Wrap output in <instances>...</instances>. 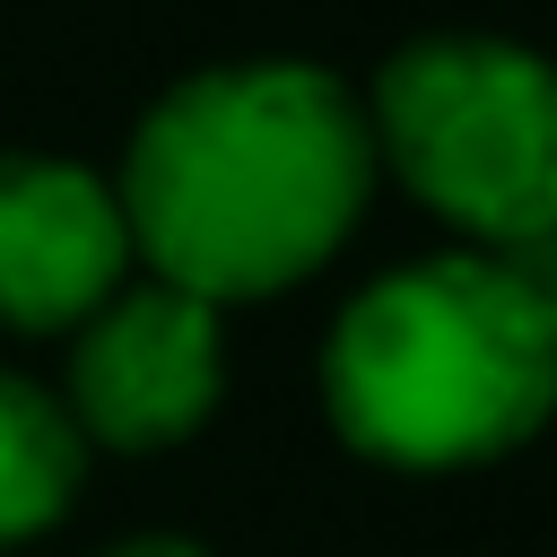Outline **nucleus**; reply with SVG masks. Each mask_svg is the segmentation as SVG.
<instances>
[{
	"label": "nucleus",
	"mask_w": 557,
	"mask_h": 557,
	"mask_svg": "<svg viewBox=\"0 0 557 557\" xmlns=\"http://www.w3.org/2000/svg\"><path fill=\"white\" fill-rule=\"evenodd\" d=\"M374 165L479 252L557 235V61L513 35H418L366 96Z\"/></svg>",
	"instance_id": "3"
},
{
	"label": "nucleus",
	"mask_w": 557,
	"mask_h": 557,
	"mask_svg": "<svg viewBox=\"0 0 557 557\" xmlns=\"http://www.w3.org/2000/svg\"><path fill=\"white\" fill-rule=\"evenodd\" d=\"M78 470H87V444H78L70 409L44 383L0 366V548L52 531L78 496Z\"/></svg>",
	"instance_id": "6"
},
{
	"label": "nucleus",
	"mask_w": 557,
	"mask_h": 557,
	"mask_svg": "<svg viewBox=\"0 0 557 557\" xmlns=\"http://www.w3.org/2000/svg\"><path fill=\"white\" fill-rule=\"evenodd\" d=\"M104 557H209L200 540H174V531H148V540H122V548H104Z\"/></svg>",
	"instance_id": "7"
},
{
	"label": "nucleus",
	"mask_w": 557,
	"mask_h": 557,
	"mask_svg": "<svg viewBox=\"0 0 557 557\" xmlns=\"http://www.w3.org/2000/svg\"><path fill=\"white\" fill-rule=\"evenodd\" d=\"M226 392V331L209 296H183L165 278L113 287L70 331V426L78 444L157 453L200 435V418Z\"/></svg>",
	"instance_id": "4"
},
{
	"label": "nucleus",
	"mask_w": 557,
	"mask_h": 557,
	"mask_svg": "<svg viewBox=\"0 0 557 557\" xmlns=\"http://www.w3.org/2000/svg\"><path fill=\"white\" fill-rule=\"evenodd\" d=\"M131 270L104 174L70 157H0V331H78Z\"/></svg>",
	"instance_id": "5"
},
{
	"label": "nucleus",
	"mask_w": 557,
	"mask_h": 557,
	"mask_svg": "<svg viewBox=\"0 0 557 557\" xmlns=\"http://www.w3.org/2000/svg\"><path fill=\"white\" fill-rule=\"evenodd\" d=\"M322 409L383 470L505 461L557 418V296L479 244L400 261L339 305Z\"/></svg>",
	"instance_id": "2"
},
{
	"label": "nucleus",
	"mask_w": 557,
	"mask_h": 557,
	"mask_svg": "<svg viewBox=\"0 0 557 557\" xmlns=\"http://www.w3.org/2000/svg\"><path fill=\"white\" fill-rule=\"evenodd\" d=\"M366 104L313 61H218L148 104L122 148V226L131 252L226 305L313 278L374 191Z\"/></svg>",
	"instance_id": "1"
}]
</instances>
